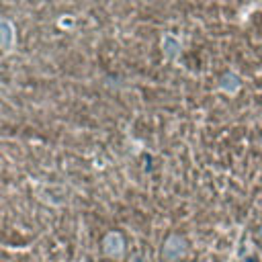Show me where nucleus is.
<instances>
[{
    "mask_svg": "<svg viewBox=\"0 0 262 262\" xmlns=\"http://www.w3.org/2000/svg\"><path fill=\"white\" fill-rule=\"evenodd\" d=\"M188 252V242L178 235V233H172L164 239V246H162V258L166 262H180Z\"/></svg>",
    "mask_w": 262,
    "mask_h": 262,
    "instance_id": "f257e3e1",
    "label": "nucleus"
},
{
    "mask_svg": "<svg viewBox=\"0 0 262 262\" xmlns=\"http://www.w3.org/2000/svg\"><path fill=\"white\" fill-rule=\"evenodd\" d=\"M258 237L262 239V225H260V229H258Z\"/></svg>",
    "mask_w": 262,
    "mask_h": 262,
    "instance_id": "7ed1b4c3",
    "label": "nucleus"
},
{
    "mask_svg": "<svg viewBox=\"0 0 262 262\" xmlns=\"http://www.w3.org/2000/svg\"><path fill=\"white\" fill-rule=\"evenodd\" d=\"M102 254L111 260H123L125 256V237L119 231H108L102 237Z\"/></svg>",
    "mask_w": 262,
    "mask_h": 262,
    "instance_id": "f03ea898",
    "label": "nucleus"
}]
</instances>
